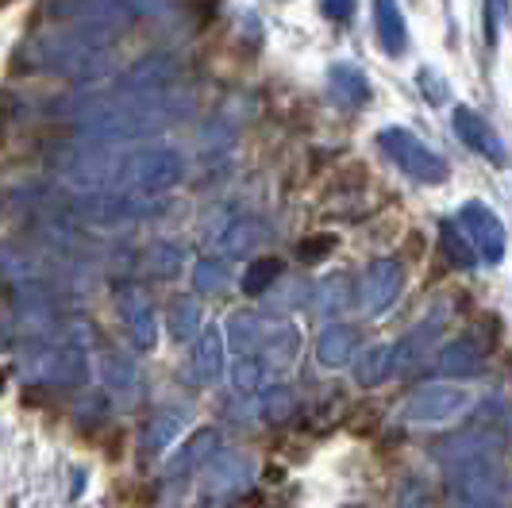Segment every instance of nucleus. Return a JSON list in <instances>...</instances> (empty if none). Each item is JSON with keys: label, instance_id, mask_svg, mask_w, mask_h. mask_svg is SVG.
<instances>
[{"label": "nucleus", "instance_id": "f257e3e1", "mask_svg": "<svg viewBox=\"0 0 512 508\" xmlns=\"http://www.w3.org/2000/svg\"><path fill=\"white\" fill-rule=\"evenodd\" d=\"M120 35V27L104 24H66L47 27L43 35H35L24 47L27 70H43V74H62L70 81H101L112 70V39Z\"/></svg>", "mask_w": 512, "mask_h": 508}, {"label": "nucleus", "instance_id": "f03ea898", "mask_svg": "<svg viewBox=\"0 0 512 508\" xmlns=\"http://www.w3.org/2000/svg\"><path fill=\"white\" fill-rule=\"evenodd\" d=\"M162 193H143V189H101V193H81L74 197L70 212L85 224H97V228H120V224H135V220H147L158 216L162 208Z\"/></svg>", "mask_w": 512, "mask_h": 508}, {"label": "nucleus", "instance_id": "7ed1b4c3", "mask_svg": "<svg viewBox=\"0 0 512 508\" xmlns=\"http://www.w3.org/2000/svg\"><path fill=\"white\" fill-rule=\"evenodd\" d=\"M185 178V154L170 143H151L139 151H124L120 166V189H143V193H166Z\"/></svg>", "mask_w": 512, "mask_h": 508}, {"label": "nucleus", "instance_id": "20e7f679", "mask_svg": "<svg viewBox=\"0 0 512 508\" xmlns=\"http://www.w3.org/2000/svg\"><path fill=\"white\" fill-rule=\"evenodd\" d=\"M378 147L385 151V158L405 174V178L420 181V185H443L447 181V162L439 158L428 143H420L409 127H385L378 135Z\"/></svg>", "mask_w": 512, "mask_h": 508}, {"label": "nucleus", "instance_id": "39448f33", "mask_svg": "<svg viewBox=\"0 0 512 508\" xmlns=\"http://www.w3.org/2000/svg\"><path fill=\"white\" fill-rule=\"evenodd\" d=\"M20 378L31 385H51V389H74L89 378V355L77 343H47L35 355L24 358Z\"/></svg>", "mask_w": 512, "mask_h": 508}, {"label": "nucleus", "instance_id": "423d86ee", "mask_svg": "<svg viewBox=\"0 0 512 508\" xmlns=\"http://www.w3.org/2000/svg\"><path fill=\"white\" fill-rule=\"evenodd\" d=\"M474 408V393L459 385H424L405 401V424L412 428H443Z\"/></svg>", "mask_w": 512, "mask_h": 508}, {"label": "nucleus", "instance_id": "0eeeda50", "mask_svg": "<svg viewBox=\"0 0 512 508\" xmlns=\"http://www.w3.org/2000/svg\"><path fill=\"white\" fill-rule=\"evenodd\" d=\"M201 235H205V243L220 258H243V254H251L258 247L262 228H258L251 216H243V212L220 208V212H212L205 224H201Z\"/></svg>", "mask_w": 512, "mask_h": 508}, {"label": "nucleus", "instance_id": "6e6552de", "mask_svg": "<svg viewBox=\"0 0 512 508\" xmlns=\"http://www.w3.org/2000/svg\"><path fill=\"white\" fill-rule=\"evenodd\" d=\"M251 485H255V458L247 455V451H220L201 470V489H205V497H212V501L239 497Z\"/></svg>", "mask_w": 512, "mask_h": 508}, {"label": "nucleus", "instance_id": "1a4fd4ad", "mask_svg": "<svg viewBox=\"0 0 512 508\" xmlns=\"http://www.w3.org/2000/svg\"><path fill=\"white\" fill-rule=\"evenodd\" d=\"M501 451V435L486 432V428H470V432L447 435L432 447V458H436L443 470H455V466H466V462H482V458H497Z\"/></svg>", "mask_w": 512, "mask_h": 508}, {"label": "nucleus", "instance_id": "9d476101", "mask_svg": "<svg viewBox=\"0 0 512 508\" xmlns=\"http://www.w3.org/2000/svg\"><path fill=\"white\" fill-rule=\"evenodd\" d=\"M51 12L58 20H66V24H104L120 27V31L131 20H139L131 0H54Z\"/></svg>", "mask_w": 512, "mask_h": 508}, {"label": "nucleus", "instance_id": "9b49d317", "mask_svg": "<svg viewBox=\"0 0 512 508\" xmlns=\"http://www.w3.org/2000/svg\"><path fill=\"white\" fill-rule=\"evenodd\" d=\"M459 220L486 262H501V258H505V224L493 216V208L470 201V204H462Z\"/></svg>", "mask_w": 512, "mask_h": 508}, {"label": "nucleus", "instance_id": "f8f14e48", "mask_svg": "<svg viewBox=\"0 0 512 508\" xmlns=\"http://www.w3.org/2000/svg\"><path fill=\"white\" fill-rule=\"evenodd\" d=\"M401 293V266L397 258H374L366 266V278H362V308L370 316H385L389 305L397 301Z\"/></svg>", "mask_w": 512, "mask_h": 508}, {"label": "nucleus", "instance_id": "ddd939ff", "mask_svg": "<svg viewBox=\"0 0 512 508\" xmlns=\"http://www.w3.org/2000/svg\"><path fill=\"white\" fill-rule=\"evenodd\" d=\"M181 66L174 54H147L131 66L128 74L116 81V89H135V93H162L178 81Z\"/></svg>", "mask_w": 512, "mask_h": 508}, {"label": "nucleus", "instance_id": "4468645a", "mask_svg": "<svg viewBox=\"0 0 512 508\" xmlns=\"http://www.w3.org/2000/svg\"><path fill=\"white\" fill-rule=\"evenodd\" d=\"M282 324L285 320H270V316H258V312H235L228 320V339L235 355H262Z\"/></svg>", "mask_w": 512, "mask_h": 508}, {"label": "nucleus", "instance_id": "2eb2a0df", "mask_svg": "<svg viewBox=\"0 0 512 508\" xmlns=\"http://www.w3.org/2000/svg\"><path fill=\"white\" fill-rule=\"evenodd\" d=\"M120 312H124V324H128L135 347H154L158 339V320H154L151 297L143 285H124L120 289Z\"/></svg>", "mask_w": 512, "mask_h": 508}, {"label": "nucleus", "instance_id": "dca6fc26", "mask_svg": "<svg viewBox=\"0 0 512 508\" xmlns=\"http://www.w3.org/2000/svg\"><path fill=\"white\" fill-rule=\"evenodd\" d=\"M189 424H193V408L189 405L158 408L151 420H147V428H143V451H147V455L166 451V447H170V443H174Z\"/></svg>", "mask_w": 512, "mask_h": 508}, {"label": "nucleus", "instance_id": "f3484780", "mask_svg": "<svg viewBox=\"0 0 512 508\" xmlns=\"http://www.w3.org/2000/svg\"><path fill=\"white\" fill-rule=\"evenodd\" d=\"M455 135H459L462 143L470 147V151H478L482 158H493V162H505V151H501V139L489 131V124L474 112V108H466L459 104L455 108Z\"/></svg>", "mask_w": 512, "mask_h": 508}, {"label": "nucleus", "instance_id": "a211bd4d", "mask_svg": "<svg viewBox=\"0 0 512 508\" xmlns=\"http://www.w3.org/2000/svg\"><path fill=\"white\" fill-rule=\"evenodd\" d=\"M224 351H228L224 331L216 328V324L201 328L197 347H193V378L201 381V385H212V381L224 378Z\"/></svg>", "mask_w": 512, "mask_h": 508}, {"label": "nucleus", "instance_id": "6ab92c4d", "mask_svg": "<svg viewBox=\"0 0 512 508\" xmlns=\"http://www.w3.org/2000/svg\"><path fill=\"white\" fill-rule=\"evenodd\" d=\"M216 455H220V435L212 432V428H201V432L181 447L178 455L166 462V478H185L193 470H205Z\"/></svg>", "mask_w": 512, "mask_h": 508}, {"label": "nucleus", "instance_id": "aec40b11", "mask_svg": "<svg viewBox=\"0 0 512 508\" xmlns=\"http://www.w3.org/2000/svg\"><path fill=\"white\" fill-rule=\"evenodd\" d=\"M482 366H486V355L470 339H455L436 355V370L447 378H474V374H482Z\"/></svg>", "mask_w": 512, "mask_h": 508}, {"label": "nucleus", "instance_id": "412c9836", "mask_svg": "<svg viewBox=\"0 0 512 508\" xmlns=\"http://www.w3.org/2000/svg\"><path fill=\"white\" fill-rule=\"evenodd\" d=\"M355 343H359V331L351 328V324H328V328L320 331V339H316L320 366H328V370L347 366L351 355H355Z\"/></svg>", "mask_w": 512, "mask_h": 508}, {"label": "nucleus", "instance_id": "4be33fe9", "mask_svg": "<svg viewBox=\"0 0 512 508\" xmlns=\"http://www.w3.org/2000/svg\"><path fill=\"white\" fill-rule=\"evenodd\" d=\"M443 331V312H436L432 320H424V324H416V328L393 347V358H397V374L401 370H412L416 362H424V355H428V347L436 343V335Z\"/></svg>", "mask_w": 512, "mask_h": 508}, {"label": "nucleus", "instance_id": "5701e85b", "mask_svg": "<svg viewBox=\"0 0 512 508\" xmlns=\"http://www.w3.org/2000/svg\"><path fill=\"white\" fill-rule=\"evenodd\" d=\"M328 85H332V101L343 104V108H362V104L370 101V81H366V74L355 70V66H347V62L332 66Z\"/></svg>", "mask_w": 512, "mask_h": 508}, {"label": "nucleus", "instance_id": "b1692460", "mask_svg": "<svg viewBox=\"0 0 512 508\" xmlns=\"http://www.w3.org/2000/svg\"><path fill=\"white\" fill-rule=\"evenodd\" d=\"M374 24H378L385 54H401L409 47V31H405V16H401L397 0H374Z\"/></svg>", "mask_w": 512, "mask_h": 508}, {"label": "nucleus", "instance_id": "393cba45", "mask_svg": "<svg viewBox=\"0 0 512 508\" xmlns=\"http://www.w3.org/2000/svg\"><path fill=\"white\" fill-rule=\"evenodd\" d=\"M101 378L112 393H120L128 401L139 397V370H135V362L128 355H116V351L101 355Z\"/></svg>", "mask_w": 512, "mask_h": 508}, {"label": "nucleus", "instance_id": "a878e982", "mask_svg": "<svg viewBox=\"0 0 512 508\" xmlns=\"http://www.w3.org/2000/svg\"><path fill=\"white\" fill-rule=\"evenodd\" d=\"M397 374V358H393V347H370L362 351L359 362H355V381L362 389H374Z\"/></svg>", "mask_w": 512, "mask_h": 508}, {"label": "nucleus", "instance_id": "bb28decb", "mask_svg": "<svg viewBox=\"0 0 512 508\" xmlns=\"http://www.w3.org/2000/svg\"><path fill=\"white\" fill-rule=\"evenodd\" d=\"M181 266H185V247L174 243V239H158L147 251V270L154 278H178Z\"/></svg>", "mask_w": 512, "mask_h": 508}, {"label": "nucleus", "instance_id": "cd10ccee", "mask_svg": "<svg viewBox=\"0 0 512 508\" xmlns=\"http://www.w3.org/2000/svg\"><path fill=\"white\" fill-rule=\"evenodd\" d=\"M193 285H197V293H205V297L224 293L231 285L228 262H224V258H201V262L193 266Z\"/></svg>", "mask_w": 512, "mask_h": 508}, {"label": "nucleus", "instance_id": "c85d7f7f", "mask_svg": "<svg viewBox=\"0 0 512 508\" xmlns=\"http://www.w3.org/2000/svg\"><path fill=\"white\" fill-rule=\"evenodd\" d=\"M293 355H297V328L285 320L282 328H278V335L266 343V351H262V362L270 366V370H285L289 362H293Z\"/></svg>", "mask_w": 512, "mask_h": 508}, {"label": "nucleus", "instance_id": "c756f323", "mask_svg": "<svg viewBox=\"0 0 512 508\" xmlns=\"http://www.w3.org/2000/svg\"><path fill=\"white\" fill-rule=\"evenodd\" d=\"M282 278V262L278 258H255L243 274V293L247 297H262L266 289H274V281Z\"/></svg>", "mask_w": 512, "mask_h": 508}, {"label": "nucleus", "instance_id": "7c9ffc66", "mask_svg": "<svg viewBox=\"0 0 512 508\" xmlns=\"http://www.w3.org/2000/svg\"><path fill=\"white\" fill-rule=\"evenodd\" d=\"M439 239H443V254H447L451 266H459V270H474L478 266V254L466 243V235H459L455 224H439Z\"/></svg>", "mask_w": 512, "mask_h": 508}, {"label": "nucleus", "instance_id": "2f4dec72", "mask_svg": "<svg viewBox=\"0 0 512 508\" xmlns=\"http://www.w3.org/2000/svg\"><path fill=\"white\" fill-rule=\"evenodd\" d=\"M170 331H174V339H197L201 335V305L193 301V297H181L174 301V312H170Z\"/></svg>", "mask_w": 512, "mask_h": 508}, {"label": "nucleus", "instance_id": "473e14b6", "mask_svg": "<svg viewBox=\"0 0 512 508\" xmlns=\"http://www.w3.org/2000/svg\"><path fill=\"white\" fill-rule=\"evenodd\" d=\"M266 378H270V366L258 355H243L235 362V370H231V381H235L239 393H255V389L266 385Z\"/></svg>", "mask_w": 512, "mask_h": 508}, {"label": "nucleus", "instance_id": "72a5a7b5", "mask_svg": "<svg viewBox=\"0 0 512 508\" xmlns=\"http://www.w3.org/2000/svg\"><path fill=\"white\" fill-rule=\"evenodd\" d=\"M293 389H285V385H274V389H266L262 397H258V416H266V420H274V424H282L289 420V412H293Z\"/></svg>", "mask_w": 512, "mask_h": 508}, {"label": "nucleus", "instance_id": "f704fd0d", "mask_svg": "<svg viewBox=\"0 0 512 508\" xmlns=\"http://www.w3.org/2000/svg\"><path fill=\"white\" fill-rule=\"evenodd\" d=\"M312 305L320 308L324 316H335V312H343V308L351 305L347 301V278H328L320 289H316V301Z\"/></svg>", "mask_w": 512, "mask_h": 508}, {"label": "nucleus", "instance_id": "c9c22d12", "mask_svg": "<svg viewBox=\"0 0 512 508\" xmlns=\"http://www.w3.org/2000/svg\"><path fill=\"white\" fill-rule=\"evenodd\" d=\"M231 143H235V131L224 120H212L201 127V151L205 154H224L231 151Z\"/></svg>", "mask_w": 512, "mask_h": 508}, {"label": "nucleus", "instance_id": "e433bc0d", "mask_svg": "<svg viewBox=\"0 0 512 508\" xmlns=\"http://www.w3.org/2000/svg\"><path fill=\"white\" fill-rule=\"evenodd\" d=\"M355 4H359V0H320L324 16H328V20H335V24H347V20L355 16Z\"/></svg>", "mask_w": 512, "mask_h": 508}, {"label": "nucleus", "instance_id": "4c0bfd02", "mask_svg": "<svg viewBox=\"0 0 512 508\" xmlns=\"http://www.w3.org/2000/svg\"><path fill=\"white\" fill-rule=\"evenodd\" d=\"M332 247H335L332 235H316V239H308V247H301V258H305V262H320Z\"/></svg>", "mask_w": 512, "mask_h": 508}, {"label": "nucleus", "instance_id": "58836bf2", "mask_svg": "<svg viewBox=\"0 0 512 508\" xmlns=\"http://www.w3.org/2000/svg\"><path fill=\"white\" fill-rule=\"evenodd\" d=\"M135 16H166L174 8V0H131Z\"/></svg>", "mask_w": 512, "mask_h": 508}, {"label": "nucleus", "instance_id": "ea45409f", "mask_svg": "<svg viewBox=\"0 0 512 508\" xmlns=\"http://www.w3.org/2000/svg\"><path fill=\"white\" fill-rule=\"evenodd\" d=\"M509 435H512V416H509Z\"/></svg>", "mask_w": 512, "mask_h": 508}, {"label": "nucleus", "instance_id": "a19ab883", "mask_svg": "<svg viewBox=\"0 0 512 508\" xmlns=\"http://www.w3.org/2000/svg\"><path fill=\"white\" fill-rule=\"evenodd\" d=\"M509 493H512V482H509Z\"/></svg>", "mask_w": 512, "mask_h": 508}]
</instances>
